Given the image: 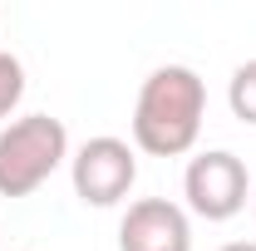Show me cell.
Instances as JSON below:
<instances>
[{"mask_svg":"<svg viewBox=\"0 0 256 251\" xmlns=\"http://www.w3.org/2000/svg\"><path fill=\"white\" fill-rule=\"evenodd\" d=\"M207 118V84L192 64H158L133 98V148L148 158L192 153Z\"/></svg>","mask_w":256,"mask_h":251,"instance_id":"6da1fadb","label":"cell"},{"mask_svg":"<svg viewBox=\"0 0 256 251\" xmlns=\"http://www.w3.org/2000/svg\"><path fill=\"white\" fill-rule=\"evenodd\" d=\"M69 182L84 207H118L138 182V148L128 138L98 133L69 153Z\"/></svg>","mask_w":256,"mask_h":251,"instance_id":"3957f363","label":"cell"},{"mask_svg":"<svg viewBox=\"0 0 256 251\" xmlns=\"http://www.w3.org/2000/svg\"><path fill=\"white\" fill-rule=\"evenodd\" d=\"M222 251H256V242H226Z\"/></svg>","mask_w":256,"mask_h":251,"instance_id":"ba28073f","label":"cell"},{"mask_svg":"<svg viewBox=\"0 0 256 251\" xmlns=\"http://www.w3.org/2000/svg\"><path fill=\"white\" fill-rule=\"evenodd\" d=\"M69 162V128L54 114H25L0 128V197H30Z\"/></svg>","mask_w":256,"mask_h":251,"instance_id":"7a4b0ae2","label":"cell"},{"mask_svg":"<svg viewBox=\"0 0 256 251\" xmlns=\"http://www.w3.org/2000/svg\"><path fill=\"white\" fill-rule=\"evenodd\" d=\"M252 217H256V188H252Z\"/></svg>","mask_w":256,"mask_h":251,"instance_id":"9c48e42d","label":"cell"},{"mask_svg":"<svg viewBox=\"0 0 256 251\" xmlns=\"http://www.w3.org/2000/svg\"><path fill=\"white\" fill-rule=\"evenodd\" d=\"M20 98H25V64L10 50H0V124L20 108Z\"/></svg>","mask_w":256,"mask_h":251,"instance_id":"52a82bcc","label":"cell"},{"mask_svg":"<svg viewBox=\"0 0 256 251\" xmlns=\"http://www.w3.org/2000/svg\"><path fill=\"white\" fill-rule=\"evenodd\" d=\"M182 197H188V212L202 222H232L246 202H252V178H246V162L232 153V148H207L188 162L182 172Z\"/></svg>","mask_w":256,"mask_h":251,"instance_id":"277c9868","label":"cell"},{"mask_svg":"<svg viewBox=\"0 0 256 251\" xmlns=\"http://www.w3.org/2000/svg\"><path fill=\"white\" fill-rule=\"evenodd\" d=\"M226 104H232V114L246 128H256V60L232 69V79H226Z\"/></svg>","mask_w":256,"mask_h":251,"instance_id":"8992f818","label":"cell"},{"mask_svg":"<svg viewBox=\"0 0 256 251\" xmlns=\"http://www.w3.org/2000/svg\"><path fill=\"white\" fill-rule=\"evenodd\" d=\"M118 251H192L188 207H178L168 197L128 202L124 222H118Z\"/></svg>","mask_w":256,"mask_h":251,"instance_id":"5b68a950","label":"cell"}]
</instances>
